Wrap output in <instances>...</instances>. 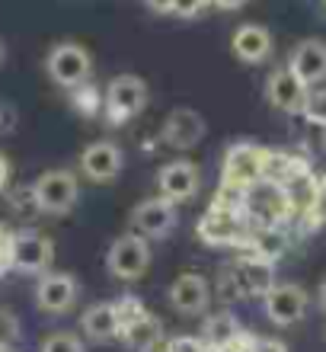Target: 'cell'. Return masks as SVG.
I'll return each mask as SVG.
<instances>
[{
  "label": "cell",
  "instance_id": "obj_23",
  "mask_svg": "<svg viewBox=\"0 0 326 352\" xmlns=\"http://www.w3.org/2000/svg\"><path fill=\"white\" fill-rule=\"evenodd\" d=\"M285 250H288V237H285L279 228H259V234L253 237V253L262 256V260L275 263Z\"/></svg>",
  "mask_w": 326,
  "mask_h": 352
},
{
  "label": "cell",
  "instance_id": "obj_26",
  "mask_svg": "<svg viewBox=\"0 0 326 352\" xmlns=\"http://www.w3.org/2000/svg\"><path fill=\"white\" fill-rule=\"evenodd\" d=\"M304 116L314 125H323L326 129V90H314L307 96V106H304Z\"/></svg>",
  "mask_w": 326,
  "mask_h": 352
},
{
  "label": "cell",
  "instance_id": "obj_29",
  "mask_svg": "<svg viewBox=\"0 0 326 352\" xmlns=\"http://www.w3.org/2000/svg\"><path fill=\"white\" fill-rule=\"evenodd\" d=\"M10 250H13V231L0 224V276H7L10 269H13V256H10Z\"/></svg>",
  "mask_w": 326,
  "mask_h": 352
},
{
  "label": "cell",
  "instance_id": "obj_15",
  "mask_svg": "<svg viewBox=\"0 0 326 352\" xmlns=\"http://www.w3.org/2000/svg\"><path fill=\"white\" fill-rule=\"evenodd\" d=\"M160 135H163V141H167L170 148L189 151L205 138V119H202L196 109H186V106H183V109H173L167 119H163Z\"/></svg>",
  "mask_w": 326,
  "mask_h": 352
},
{
  "label": "cell",
  "instance_id": "obj_5",
  "mask_svg": "<svg viewBox=\"0 0 326 352\" xmlns=\"http://www.w3.org/2000/svg\"><path fill=\"white\" fill-rule=\"evenodd\" d=\"M243 208L250 218L262 224V228H275L281 218H288L291 205H288V192H285V186L272 183V179H262V183L250 186V189H243Z\"/></svg>",
  "mask_w": 326,
  "mask_h": 352
},
{
  "label": "cell",
  "instance_id": "obj_31",
  "mask_svg": "<svg viewBox=\"0 0 326 352\" xmlns=\"http://www.w3.org/2000/svg\"><path fill=\"white\" fill-rule=\"evenodd\" d=\"M13 129H16V109L10 102H0V135H7Z\"/></svg>",
  "mask_w": 326,
  "mask_h": 352
},
{
  "label": "cell",
  "instance_id": "obj_27",
  "mask_svg": "<svg viewBox=\"0 0 326 352\" xmlns=\"http://www.w3.org/2000/svg\"><path fill=\"white\" fill-rule=\"evenodd\" d=\"M19 340V320L10 311H3L0 307V349H7V346H13Z\"/></svg>",
  "mask_w": 326,
  "mask_h": 352
},
{
  "label": "cell",
  "instance_id": "obj_24",
  "mask_svg": "<svg viewBox=\"0 0 326 352\" xmlns=\"http://www.w3.org/2000/svg\"><path fill=\"white\" fill-rule=\"evenodd\" d=\"M38 352H86V346L80 343V336L67 333V330H58V333H48L42 340Z\"/></svg>",
  "mask_w": 326,
  "mask_h": 352
},
{
  "label": "cell",
  "instance_id": "obj_1",
  "mask_svg": "<svg viewBox=\"0 0 326 352\" xmlns=\"http://www.w3.org/2000/svg\"><path fill=\"white\" fill-rule=\"evenodd\" d=\"M272 151H266L256 141H237L227 148L224 154V170H221V183L231 189H250V186L266 179L269 170Z\"/></svg>",
  "mask_w": 326,
  "mask_h": 352
},
{
  "label": "cell",
  "instance_id": "obj_22",
  "mask_svg": "<svg viewBox=\"0 0 326 352\" xmlns=\"http://www.w3.org/2000/svg\"><path fill=\"white\" fill-rule=\"evenodd\" d=\"M240 324H237V317L231 314V311H218V314H211L205 320V327H202V346H205L208 352H221L224 346H231L237 336H240Z\"/></svg>",
  "mask_w": 326,
  "mask_h": 352
},
{
  "label": "cell",
  "instance_id": "obj_35",
  "mask_svg": "<svg viewBox=\"0 0 326 352\" xmlns=\"http://www.w3.org/2000/svg\"><path fill=\"white\" fill-rule=\"evenodd\" d=\"M320 307H323V314H326V278L320 282Z\"/></svg>",
  "mask_w": 326,
  "mask_h": 352
},
{
  "label": "cell",
  "instance_id": "obj_17",
  "mask_svg": "<svg viewBox=\"0 0 326 352\" xmlns=\"http://www.w3.org/2000/svg\"><path fill=\"white\" fill-rule=\"evenodd\" d=\"M288 67L298 74L301 84H320L326 77V42L323 38H304L291 48Z\"/></svg>",
  "mask_w": 326,
  "mask_h": 352
},
{
  "label": "cell",
  "instance_id": "obj_18",
  "mask_svg": "<svg viewBox=\"0 0 326 352\" xmlns=\"http://www.w3.org/2000/svg\"><path fill=\"white\" fill-rule=\"evenodd\" d=\"M198 237L211 247H224V243H237L243 237L240 218L233 208H224V205H215L208 208L205 218L198 221Z\"/></svg>",
  "mask_w": 326,
  "mask_h": 352
},
{
  "label": "cell",
  "instance_id": "obj_6",
  "mask_svg": "<svg viewBox=\"0 0 326 352\" xmlns=\"http://www.w3.org/2000/svg\"><path fill=\"white\" fill-rule=\"evenodd\" d=\"M48 77L55 80L58 87H67V90H74L80 87L90 77L93 71V61H90V52L84 45H77V42H61L48 52Z\"/></svg>",
  "mask_w": 326,
  "mask_h": 352
},
{
  "label": "cell",
  "instance_id": "obj_10",
  "mask_svg": "<svg viewBox=\"0 0 326 352\" xmlns=\"http://www.w3.org/2000/svg\"><path fill=\"white\" fill-rule=\"evenodd\" d=\"M266 305V317L279 327H294L301 317L307 314V292L301 285H291V282H281L262 298Z\"/></svg>",
  "mask_w": 326,
  "mask_h": 352
},
{
  "label": "cell",
  "instance_id": "obj_34",
  "mask_svg": "<svg viewBox=\"0 0 326 352\" xmlns=\"http://www.w3.org/2000/svg\"><path fill=\"white\" fill-rule=\"evenodd\" d=\"M218 7H224V10H233V7H240L243 0H215Z\"/></svg>",
  "mask_w": 326,
  "mask_h": 352
},
{
  "label": "cell",
  "instance_id": "obj_3",
  "mask_svg": "<svg viewBox=\"0 0 326 352\" xmlns=\"http://www.w3.org/2000/svg\"><path fill=\"white\" fill-rule=\"evenodd\" d=\"M32 195H36V208L48 214H65L77 205L80 186L71 170H48L32 183Z\"/></svg>",
  "mask_w": 326,
  "mask_h": 352
},
{
  "label": "cell",
  "instance_id": "obj_12",
  "mask_svg": "<svg viewBox=\"0 0 326 352\" xmlns=\"http://www.w3.org/2000/svg\"><path fill=\"white\" fill-rule=\"evenodd\" d=\"M131 228L144 241L148 237H167L176 228V205H170L167 199H144L131 212Z\"/></svg>",
  "mask_w": 326,
  "mask_h": 352
},
{
  "label": "cell",
  "instance_id": "obj_36",
  "mask_svg": "<svg viewBox=\"0 0 326 352\" xmlns=\"http://www.w3.org/2000/svg\"><path fill=\"white\" fill-rule=\"evenodd\" d=\"M3 58H7V45H3V38H0V65H3Z\"/></svg>",
  "mask_w": 326,
  "mask_h": 352
},
{
  "label": "cell",
  "instance_id": "obj_30",
  "mask_svg": "<svg viewBox=\"0 0 326 352\" xmlns=\"http://www.w3.org/2000/svg\"><path fill=\"white\" fill-rule=\"evenodd\" d=\"M202 7H205V0H173V10H170V13L189 19V16H198Z\"/></svg>",
  "mask_w": 326,
  "mask_h": 352
},
{
  "label": "cell",
  "instance_id": "obj_37",
  "mask_svg": "<svg viewBox=\"0 0 326 352\" xmlns=\"http://www.w3.org/2000/svg\"><path fill=\"white\" fill-rule=\"evenodd\" d=\"M320 195H326V173H323V179H320Z\"/></svg>",
  "mask_w": 326,
  "mask_h": 352
},
{
  "label": "cell",
  "instance_id": "obj_14",
  "mask_svg": "<svg viewBox=\"0 0 326 352\" xmlns=\"http://www.w3.org/2000/svg\"><path fill=\"white\" fill-rule=\"evenodd\" d=\"M121 164H125V157L112 141H93L80 151V170L93 183H112L121 173Z\"/></svg>",
  "mask_w": 326,
  "mask_h": 352
},
{
  "label": "cell",
  "instance_id": "obj_20",
  "mask_svg": "<svg viewBox=\"0 0 326 352\" xmlns=\"http://www.w3.org/2000/svg\"><path fill=\"white\" fill-rule=\"evenodd\" d=\"M80 330H84L86 340L93 343H109L121 333L119 314H115V305L112 301H100V305H90L80 317Z\"/></svg>",
  "mask_w": 326,
  "mask_h": 352
},
{
  "label": "cell",
  "instance_id": "obj_13",
  "mask_svg": "<svg viewBox=\"0 0 326 352\" xmlns=\"http://www.w3.org/2000/svg\"><path fill=\"white\" fill-rule=\"evenodd\" d=\"M157 189H160V199H167L170 205L189 202V199L198 192V170H196V164H189V160L163 164L160 173H157Z\"/></svg>",
  "mask_w": 326,
  "mask_h": 352
},
{
  "label": "cell",
  "instance_id": "obj_4",
  "mask_svg": "<svg viewBox=\"0 0 326 352\" xmlns=\"http://www.w3.org/2000/svg\"><path fill=\"white\" fill-rule=\"evenodd\" d=\"M148 106V84L138 74H119L106 87V116L112 125L135 119Z\"/></svg>",
  "mask_w": 326,
  "mask_h": 352
},
{
  "label": "cell",
  "instance_id": "obj_9",
  "mask_svg": "<svg viewBox=\"0 0 326 352\" xmlns=\"http://www.w3.org/2000/svg\"><path fill=\"white\" fill-rule=\"evenodd\" d=\"M231 276L237 282L240 298H266L275 288V263L262 260L256 253L243 256L231 266Z\"/></svg>",
  "mask_w": 326,
  "mask_h": 352
},
{
  "label": "cell",
  "instance_id": "obj_25",
  "mask_svg": "<svg viewBox=\"0 0 326 352\" xmlns=\"http://www.w3.org/2000/svg\"><path fill=\"white\" fill-rule=\"evenodd\" d=\"M112 305H115V314H119V324H121V327L148 314V311H144V305H141L138 298H131V295L119 298V301H112Z\"/></svg>",
  "mask_w": 326,
  "mask_h": 352
},
{
  "label": "cell",
  "instance_id": "obj_16",
  "mask_svg": "<svg viewBox=\"0 0 326 352\" xmlns=\"http://www.w3.org/2000/svg\"><path fill=\"white\" fill-rule=\"evenodd\" d=\"M167 298L179 314H202L208 307V301H211V285H208V278L198 276V272H183V276L170 285Z\"/></svg>",
  "mask_w": 326,
  "mask_h": 352
},
{
  "label": "cell",
  "instance_id": "obj_28",
  "mask_svg": "<svg viewBox=\"0 0 326 352\" xmlns=\"http://www.w3.org/2000/svg\"><path fill=\"white\" fill-rule=\"evenodd\" d=\"M160 352H208L198 336H176V340H163L157 346Z\"/></svg>",
  "mask_w": 326,
  "mask_h": 352
},
{
  "label": "cell",
  "instance_id": "obj_38",
  "mask_svg": "<svg viewBox=\"0 0 326 352\" xmlns=\"http://www.w3.org/2000/svg\"><path fill=\"white\" fill-rule=\"evenodd\" d=\"M323 336H326V333H323Z\"/></svg>",
  "mask_w": 326,
  "mask_h": 352
},
{
  "label": "cell",
  "instance_id": "obj_2",
  "mask_svg": "<svg viewBox=\"0 0 326 352\" xmlns=\"http://www.w3.org/2000/svg\"><path fill=\"white\" fill-rule=\"evenodd\" d=\"M150 266V243L138 234H125L119 241H112L106 253V269L119 282H138Z\"/></svg>",
  "mask_w": 326,
  "mask_h": 352
},
{
  "label": "cell",
  "instance_id": "obj_32",
  "mask_svg": "<svg viewBox=\"0 0 326 352\" xmlns=\"http://www.w3.org/2000/svg\"><path fill=\"white\" fill-rule=\"evenodd\" d=\"M7 183H10V160L0 154V192L7 189Z\"/></svg>",
  "mask_w": 326,
  "mask_h": 352
},
{
  "label": "cell",
  "instance_id": "obj_7",
  "mask_svg": "<svg viewBox=\"0 0 326 352\" xmlns=\"http://www.w3.org/2000/svg\"><path fill=\"white\" fill-rule=\"evenodd\" d=\"M13 269L26 272V276H45L51 263H55V243L38 231H16L13 234Z\"/></svg>",
  "mask_w": 326,
  "mask_h": 352
},
{
  "label": "cell",
  "instance_id": "obj_21",
  "mask_svg": "<svg viewBox=\"0 0 326 352\" xmlns=\"http://www.w3.org/2000/svg\"><path fill=\"white\" fill-rule=\"evenodd\" d=\"M121 343L128 346L135 352H154L160 343H163V324H160V317L154 314H144L138 320H131V324L121 327Z\"/></svg>",
  "mask_w": 326,
  "mask_h": 352
},
{
  "label": "cell",
  "instance_id": "obj_8",
  "mask_svg": "<svg viewBox=\"0 0 326 352\" xmlns=\"http://www.w3.org/2000/svg\"><path fill=\"white\" fill-rule=\"evenodd\" d=\"M266 96L275 109L288 112V116H304V106H307V84H301L298 74L291 71L288 65L275 67L269 77H266Z\"/></svg>",
  "mask_w": 326,
  "mask_h": 352
},
{
  "label": "cell",
  "instance_id": "obj_19",
  "mask_svg": "<svg viewBox=\"0 0 326 352\" xmlns=\"http://www.w3.org/2000/svg\"><path fill=\"white\" fill-rule=\"evenodd\" d=\"M231 52L246 65H256L262 58H269L272 52V32L259 23H243L231 36Z\"/></svg>",
  "mask_w": 326,
  "mask_h": 352
},
{
  "label": "cell",
  "instance_id": "obj_11",
  "mask_svg": "<svg viewBox=\"0 0 326 352\" xmlns=\"http://www.w3.org/2000/svg\"><path fill=\"white\" fill-rule=\"evenodd\" d=\"M77 292H80V285H77L74 276H67V272H45L36 285V305L45 314H65V311L74 307Z\"/></svg>",
  "mask_w": 326,
  "mask_h": 352
},
{
  "label": "cell",
  "instance_id": "obj_33",
  "mask_svg": "<svg viewBox=\"0 0 326 352\" xmlns=\"http://www.w3.org/2000/svg\"><path fill=\"white\" fill-rule=\"evenodd\" d=\"M148 3L157 10V13H170V10H173V0H148Z\"/></svg>",
  "mask_w": 326,
  "mask_h": 352
}]
</instances>
